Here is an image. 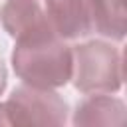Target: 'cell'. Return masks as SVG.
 <instances>
[{"label":"cell","instance_id":"cell-6","mask_svg":"<svg viewBox=\"0 0 127 127\" xmlns=\"http://www.w3.org/2000/svg\"><path fill=\"white\" fill-rule=\"evenodd\" d=\"M73 125H125V103L111 95H91L77 103L73 113Z\"/></svg>","mask_w":127,"mask_h":127},{"label":"cell","instance_id":"cell-1","mask_svg":"<svg viewBox=\"0 0 127 127\" xmlns=\"http://www.w3.org/2000/svg\"><path fill=\"white\" fill-rule=\"evenodd\" d=\"M12 67L28 85L50 89L62 87L71 79V48L56 34L16 40L12 50Z\"/></svg>","mask_w":127,"mask_h":127},{"label":"cell","instance_id":"cell-7","mask_svg":"<svg viewBox=\"0 0 127 127\" xmlns=\"http://www.w3.org/2000/svg\"><path fill=\"white\" fill-rule=\"evenodd\" d=\"M89 24L99 36L121 42L125 38V2L123 0H87Z\"/></svg>","mask_w":127,"mask_h":127},{"label":"cell","instance_id":"cell-5","mask_svg":"<svg viewBox=\"0 0 127 127\" xmlns=\"http://www.w3.org/2000/svg\"><path fill=\"white\" fill-rule=\"evenodd\" d=\"M46 16L62 40H77L91 32L87 0H46Z\"/></svg>","mask_w":127,"mask_h":127},{"label":"cell","instance_id":"cell-8","mask_svg":"<svg viewBox=\"0 0 127 127\" xmlns=\"http://www.w3.org/2000/svg\"><path fill=\"white\" fill-rule=\"evenodd\" d=\"M6 83H8V71H6V65H4V62L0 60V95L4 93V89H6Z\"/></svg>","mask_w":127,"mask_h":127},{"label":"cell","instance_id":"cell-4","mask_svg":"<svg viewBox=\"0 0 127 127\" xmlns=\"http://www.w3.org/2000/svg\"><path fill=\"white\" fill-rule=\"evenodd\" d=\"M0 22L14 40L54 34L46 10L38 0H6L0 10Z\"/></svg>","mask_w":127,"mask_h":127},{"label":"cell","instance_id":"cell-9","mask_svg":"<svg viewBox=\"0 0 127 127\" xmlns=\"http://www.w3.org/2000/svg\"><path fill=\"white\" fill-rule=\"evenodd\" d=\"M0 125H8V119L4 113V103H0Z\"/></svg>","mask_w":127,"mask_h":127},{"label":"cell","instance_id":"cell-3","mask_svg":"<svg viewBox=\"0 0 127 127\" xmlns=\"http://www.w3.org/2000/svg\"><path fill=\"white\" fill-rule=\"evenodd\" d=\"M4 113L8 125L58 127L67 121V103L50 87L22 83L12 91L10 99L4 101Z\"/></svg>","mask_w":127,"mask_h":127},{"label":"cell","instance_id":"cell-2","mask_svg":"<svg viewBox=\"0 0 127 127\" xmlns=\"http://www.w3.org/2000/svg\"><path fill=\"white\" fill-rule=\"evenodd\" d=\"M73 85L81 93H115L123 85L121 52L101 40H91L71 50Z\"/></svg>","mask_w":127,"mask_h":127}]
</instances>
